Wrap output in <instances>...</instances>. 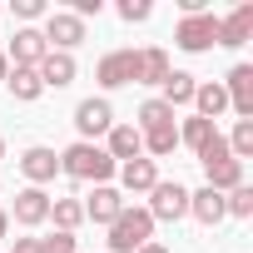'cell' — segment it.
Returning <instances> with one entry per match:
<instances>
[{
    "mask_svg": "<svg viewBox=\"0 0 253 253\" xmlns=\"http://www.w3.org/2000/svg\"><path fill=\"white\" fill-rule=\"evenodd\" d=\"M114 169H119V164H114L99 144H84V139H75V144L60 154V174L75 179V184H109Z\"/></svg>",
    "mask_w": 253,
    "mask_h": 253,
    "instance_id": "obj_1",
    "label": "cell"
},
{
    "mask_svg": "<svg viewBox=\"0 0 253 253\" xmlns=\"http://www.w3.org/2000/svg\"><path fill=\"white\" fill-rule=\"evenodd\" d=\"M149 238H154V218H149V209H129V204H124L119 218L109 223V253H139Z\"/></svg>",
    "mask_w": 253,
    "mask_h": 253,
    "instance_id": "obj_2",
    "label": "cell"
},
{
    "mask_svg": "<svg viewBox=\"0 0 253 253\" xmlns=\"http://www.w3.org/2000/svg\"><path fill=\"white\" fill-rule=\"evenodd\" d=\"M213 40H218V15H213V10L184 15V20H179V30H174V45H179V50H189V55L213 50Z\"/></svg>",
    "mask_w": 253,
    "mask_h": 253,
    "instance_id": "obj_3",
    "label": "cell"
},
{
    "mask_svg": "<svg viewBox=\"0 0 253 253\" xmlns=\"http://www.w3.org/2000/svg\"><path fill=\"white\" fill-rule=\"evenodd\" d=\"M184 213H189V189H184L179 179H174V184L159 179V184L149 189V218H154V223H179Z\"/></svg>",
    "mask_w": 253,
    "mask_h": 253,
    "instance_id": "obj_4",
    "label": "cell"
},
{
    "mask_svg": "<svg viewBox=\"0 0 253 253\" xmlns=\"http://www.w3.org/2000/svg\"><path fill=\"white\" fill-rule=\"evenodd\" d=\"M40 35H45V45H50V50L70 55L75 45H84V20H80V15H70V10H50Z\"/></svg>",
    "mask_w": 253,
    "mask_h": 253,
    "instance_id": "obj_5",
    "label": "cell"
},
{
    "mask_svg": "<svg viewBox=\"0 0 253 253\" xmlns=\"http://www.w3.org/2000/svg\"><path fill=\"white\" fill-rule=\"evenodd\" d=\"M75 129H80L84 144H94L99 134H109V129H114V109H109V99H80V104H75Z\"/></svg>",
    "mask_w": 253,
    "mask_h": 253,
    "instance_id": "obj_6",
    "label": "cell"
},
{
    "mask_svg": "<svg viewBox=\"0 0 253 253\" xmlns=\"http://www.w3.org/2000/svg\"><path fill=\"white\" fill-rule=\"evenodd\" d=\"M139 75V50H109L99 65H94V80L104 89H119V84H134Z\"/></svg>",
    "mask_w": 253,
    "mask_h": 253,
    "instance_id": "obj_7",
    "label": "cell"
},
{
    "mask_svg": "<svg viewBox=\"0 0 253 253\" xmlns=\"http://www.w3.org/2000/svg\"><path fill=\"white\" fill-rule=\"evenodd\" d=\"M45 55H50L45 35H40L35 25H20V30H15V40H10V55H5V60H10V70H35Z\"/></svg>",
    "mask_w": 253,
    "mask_h": 253,
    "instance_id": "obj_8",
    "label": "cell"
},
{
    "mask_svg": "<svg viewBox=\"0 0 253 253\" xmlns=\"http://www.w3.org/2000/svg\"><path fill=\"white\" fill-rule=\"evenodd\" d=\"M223 94H228V109L238 119H253V65H233L223 80Z\"/></svg>",
    "mask_w": 253,
    "mask_h": 253,
    "instance_id": "obj_9",
    "label": "cell"
},
{
    "mask_svg": "<svg viewBox=\"0 0 253 253\" xmlns=\"http://www.w3.org/2000/svg\"><path fill=\"white\" fill-rule=\"evenodd\" d=\"M20 174L30 179V189H40V184H50V179L60 174V154L45 149V144H30V149L20 154Z\"/></svg>",
    "mask_w": 253,
    "mask_h": 253,
    "instance_id": "obj_10",
    "label": "cell"
},
{
    "mask_svg": "<svg viewBox=\"0 0 253 253\" xmlns=\"http://www.w3.org/2000/svg\"><path fill=\"white\" fill-rule=\"evenodd\" d=\"M253 40V5L243 0V5L233 10V15H223L218 20V40L213 45H223V50H238V45H248Z\"/></svg>",
    "mask_w": 253,
    "mask_h": 253,
    "instance_id": "obj_11",
    "label": "cell"
},
{
    "mask_svg": "<svg viewBox=\"0 0 253 253\" xmlns=\"http://www.w3.org/2000/svg\"><path fill=\"white\" fill-rule=\"evenodd\" d=\"M80 209H84V218H94V223H104V228H109V223L119 218V209H124V194H119V189H109V184H94V194H89Z\"/></svg>",
    "mask_w": 253,
    "mask_h": 253,
    "instance_id": "obj_12",
    "label": "cell"
},
{
    "mask_svg": "<svg viewBox=\"0 0 253 253\" xmlns=\"http://www.w3.org/2000/svg\"><path fill=\"white\" fill-rule=\"evenodd\" d=\"M35 70H40V84H45V89H65V84H75V75H80L75 55H60V50H50Z\"/></svg>",
    "mask_w": 253,
    "mask_h": 253,
    "instance_id": "obj_13",
    "label": "cell"
},
{
    "mask_svg": "<svg viewBox=\"0 0 253 253\" xmlns=\"http://www.w3.org/2000/svg\"><path fill=\"white\" fill-rule=\"evenodd\" d=\"M114 164H129V159H144V139H139V129L134 124H114L109 129V149H104Z\"/></svg>",
    "mask_w": 253,
    "mask_h": 253,
    "instance_id": "obj_14",
    "label": "cell"
},
{
    "mask_svg": "<svg viewBox=\"0 0 253 253\" xmlns=\"http://www.w3.org/2000/svg\"><path fill=\"white\" fill-rule=\"evenodd\" d=\"M45 218H50V194H45V189H20V194H15V223L40 228Z\"/></svg>",
    "mask_w": 253,
    "mask_h": 253,
    "instance_id": "obj_15",
    "label": "cell"
},
{
    "mask_svg": "<svg viewBox=\"0 0 253 253\" xmlns=\"http://www.w3.org/2000/svg\"><path fill=\"white\" fill-rule=\"evenodd\" d=\"M119 184L129 189V194H149V189L159 184L154 159H129V164H119Z\"/></svg>",
    "mask_w": 253,
    "mask_h": 253,
    "instance_id": "obj_16",
    "label": "cell"
},
{
    "mask_svg": "<svg viewBox=\"0 0 253 253\" xmlns=\"http://www.w3.org/2000/svg\"><path fill=\"white\" fill-rule=\"evenodd\" d=\"M189 213L204 223V228H213V223H223L228 213H223V194H213L209 184L199 189V194H189Z\"/></svg>",
    "mask_w": 253,
    "mask_h": 253,
    "instance_id": "obj_17",
    "label": "cell"
},
{
    "mask_svg": "<svg viewBox=\"0 0 253 253\" xmlns=\"http://www.w3.org/2000/svg\"><path fill=\"white\" fill-rule=\"evenodd\" d=\"M159 89H164L159 99H164L169 109H179V104H194V89H199V80H194L189 70H169V80H164Z\"/></svg>",
    "mask_w": 253,
    "mask_h": 253,
    "instance_id": "obj_18",
    "label": "cell"
},
{
    "mask_svg": "<svg viewBox=\"0 0 253 253\" xmlns=\"http://www.w3.org/2000/svg\"><path fill=\"white\" fill-rule=\"evenodd\" d=\"M194 109H199V119H218L223 109H228V94H223V80H209V84H199L194 89Z\"/></svg>",
    "mask_w": 253,
    "mask_h": 253,
    "instance_id": "obj_19",
    "label": "cell"
},
{
    "mask_svg": "<svg viewBox=\"0 0 253 253\" xmlns=\"http://www.w3.org/2000/svg\"><path fill=\"white\" fill-rule=\"evenodd\" d=\"M164 80H169V55H164L159 45L139 50V75H134V84H164Z\"/></svg>",
    "mask_w": 253,
    "mask_h": 253,
    "instance_id": "obj_20",
    "label": "cell"
},
{
    "mask_svg": "<svg viewBox=\"0 0 253 253\" xmlns=\"http://www.w3.org/2000/svg\"><path fill=\"white\" fill-rule=\"evenodd\" d=\"M204 174H209V189H213V194H228V189H238V184H243V164H238V159L204 164Z\"/></svg>",
    "mask_w": 253,
    "mask_h": 253,
    "instance_id": "obj_21",
    "label": "cell"
},
{
    "mask_svg": "<svg viewBox=\"0 0 253 253\" xmlns=\"http://www.w3.org/2000/svg\"><path fill=\"white\" fill-rule=\"evenodd\" d=\"M5 84H10V94H15L20 104H35V99L45 94V84H40V70H10V75H5Z\"/></svg>",
    "mask_w": 253,
    "mask_h": 253,
    "instance_id": "obj_22",
    "label": "cell"
},
{
    "mask_svg": "<svg viewBox=\"0 0 253 253\" xmlns=\"http://www.w3.org/2000/svg\"><path fill=\"white\" fill-rule=\"evenodd\" d=\"M213 134H218V124H209V119L189 114V119H184V129H179V144H189V149L199 154V149H204V144H209Z\"/></svg>",
    "mask_w": 253,
    "mask_h": 253,
    "instance_id": "obj_23",
    "label": "cell"
},
{
    "mask_svg": "<svg viewBox=\"0 0 253 253\" xmlns=\"http://www.w3.org/2000/svg\"><path fill=\"white\" fill-rule=\"evenodd\" d=\"M139 139H144V154H154V159H164V154L179 149V129H174V124H164V129H144Z\"/></svg>",
    "mask_w": 253,
    "mask_h": 253,
    "instance_id": "obj_24",
    "label": "cell"
},
{
    "mask_svg": "<svg viewBox=\"0 0 253 253\" xmlns=\"http://www.w3.org/2000/svg\"><path fill=\"white\" fill-rule=\"evenodd\" d=\"M50 218H55V228L75 233L84 223V209H80V199H50Z\"/></svg>",
    "mask_w": 253,
    "mask_h": 253,
    "instance_id": "obj_25",
    "label": "cell"
},
{
    "mask_svg": "<svg viewBox=\"0 0 253 253\" xmlns=\"http://www.w3.org/2000/svg\"><path fill=\"white\" fill-rule=\"evenodd\" d=\"M164 124H174V109H169L164 99H144V104H139V124H134V129L144 134V129H164Z\"/></svg>",
    "mask_w": 253,
    "mask_h": 253,
    "instance_id": "obj_26",
    "label": "cell"
},
{
    "mask_svg": "<svg viewBox=\"0 0 253 253\" xmlns=\"http://www.w3.org/2000/svg\"><path fill=\"white\" fill-rule=\"evenodd\" d=\"M228 154L243 164V159H253V119H238L233 124V134H228Z\"/></svg>",
    "mask_w": 253,
    "mask_h": 253,
    "instance_id": "obj_27",
    "label": "cell"
},
{
    "mask_svg": "<svg viewBox=\"0 0 253 253\" xmlns=\"http://www.w3.org/2000/svg\"><path fill=\"white\" fill-rule=\"evenodd\" d=\"M223 213H228V218H253V189H248V184L228 189V194H223Z\"/></svg>",
    "mask_w": 253,
    "mask_h": 253,
    "instance_id": "obj_28",
    "label": "cell"
},
{
    "mask_svg": "<svg viewBox=\"0 0 253 253\" xmlns=\"http://www.w3.org/2000/svg\"><path fill=\"white\" fill-rule=\"evenodd\" d=\"M119 20H129V25H139V20H149L154 15V5H149V0H119Z\"/></svg>",
    "mask_w": 253,
    "mask_h": 253,
    "instance_id": "obj_29",
    "label": "cell"
},
{
    "mask_svg": "<svg viewBox=\"0 0 253 253\" xmlns=\"http://www.w3.org/2000/svg\"><path fill=\"white\" fill-rule=\"evenodd\" d=\"M218 159H233V154H228V139H223V134H213V139H209V144L199 149V164H218Z\"/></svg>",
    "mask_w": 253,
    "mask_h": 253,
    "instance_id": "obj_30",
    "label": "cell"
},
{
    "mask_svg": "<svg viewBox=\"0 0 253 253\" xmlns=\"http://www.w3.org/2000/svg\"><path fill=\"white\" fill-rule=\"evenodd\" d=\"M75 243H80V238H75V233H65V228H55L50 238H40V248H45V253H75Z\"/></svg>",
    "mask_w": 253,
    "mask_h": 253,
    "instance_id": "obj_31",
    "label": "cell"
},
{
    "mask_svg": "<svg viewBox=\"0 0 253 253\" xmlns=\"http://www.w3.org/2000/svg\"><path fill=\"white\" fill-rule=\"evenodd\" d=\"M10 10H15V15L25 20V25H30V20H45V15H50V10H45V0H10Z\"/></svg>",
    "mask_w": 253,
    "mask_h": 253,
    "instance_id": "obj_32",
    "label": "cell"
},
{
    "mask_svg": "<svg viewBox=\"0 0 253 253\" xmlns=\"http://www.w3.org/2000/svg\"><path fill=\"white\" fill-rule=\"evenodd\" d=\"M99 10H104V0H75V5H70V15H80V20H89Z\"/></svg>",
    "mask_w": 253,
    "mask_h": 253,
    "instance_id": "obj_33",
    "label": "cell"
},
{
    "mask_svg": "<svg viewBox=\"0 0 253 253\" xmlns=\"http://www.w3.org/2000/svg\"><path fill=\"white\" fill-rule=\"evenodd\" d=\"M15 253H45L40 238H15Z\"/></svg>",
    "mask_w": 253,
    "mask_h": 253,
    "instance_id": "obj_34",
    "label": "cell"
},
{
    "mask_svg": "<svg viewBox=\"0 0 253 253\" xmlns=\"http://www.w3.org/2000/svg\"><path fill=\"white\" fill-rule=\"evenodd\" d=\"M139 253H169V248H164V243H154V238H149V243H144V248H139Z\"/></svg>",
    "mask_w": 253,
    "mask_h": 253,
    "instance_id": "obj_35",
    "label": "cell"
},
{
    "mask_svg": "<svg viewBox=\"0 0 253 253\" xmlns=\"http://www.w3.org/2000/svg\"><path fill=\"white\" fill-rule=\"evenodd\" d=\"M5 228H10V213H5V209H0V238H5Z\"/></svg>",
    "mask_w": 253,
    "mask_h": 253,
    "instance_id": "obj_36",
    "label": "cell"
},
{
    "mask_svg": "<svg viewBox=\"0 0 253 253\" xmlns=\"http://www.w3.org/2000/svg\"><path fill=\"white\" fill-rule=\"evenodd\" d=\"M5 75H10V60H5V55H0V80H5Z\"/></svg>",
    "mask_w": 253,
    "mask_h": 253,
    "instance_id": "obj_37",
    "label": "cell"
},
{
    "mask_svg": "<svg viewBox=\"0 0 253 253\" xmlns=\"http://www.w3.org/2000/svg\"><path fill=\"white\" fill-rule=\"evenodd\" d=\"M0 159H5V139H0Z\"/></svg>",
    "mask_w": 253,
    "mask_h": 253,
    "instance_id": "obj_38",
    "label": "cell"
}]
</instances>
